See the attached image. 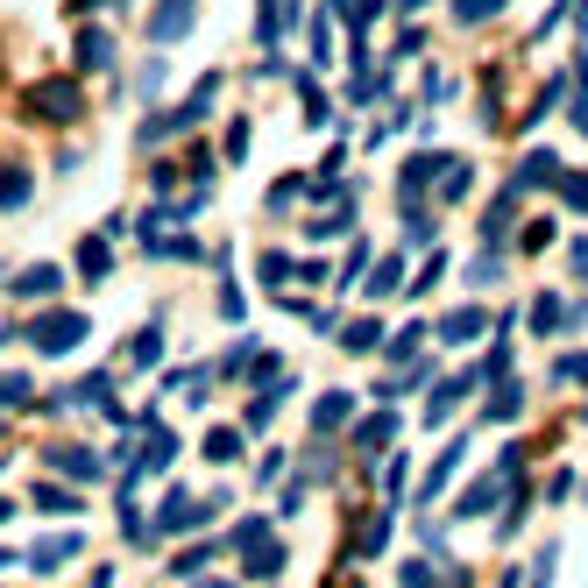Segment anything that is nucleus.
<instances>
[{"mask_svg":"<svg viewBox=\"0 0 588 588\" xmlns=\"http://www.w3.org/2000/svg\"><path fill=\"white\" fill-rule=\"evenodd\" d=\"M256 277H263V291H277V284H291V277H298V263H291V256H263V263H256Z\"/></svg>","mask_w":588,"mask_h":588,"instance_id":"obj_28","label":"nucleus"},{"mask_svg":"<svg viewBox=\"0 0 588 588\" xmlns=\"http://www.w3.org/2000/svg\"><path fill=\"white\" fill-rule=\"evenodd\" d=\"M241 156H248V121L227 128V163H241Z\"/></svg>","mask_w":588,"mask_h":588,"instance_id":"obj_38","label":"nucleus"},{"mask_svg":"<svg viewBox=\"0 0 588 588\" xmlns=\"http://www.w3.org/2000/svg\"><path fill=\"white\" fill-rule=\"evenodd\" d=\"M468 185H475L468 163H447V199H468Z\"/></svg>","mask_w":588,"mask_h":588,"instance_id":"obj_35","label":"nucleus"},{"mask_svg":"<svg viewBox=\"0 0 588 588\" xmlns=\"http://www.w3.org/2000/svg\"><path fill=\"white\" fill-rule=\"evenodd\" d=\"M503 15V0H454V22L461 29H475V22H496Z\"/></svg>","mask_w":588,"mask_h":588,"instance_id":"obj_27","label":"nucleus"},{"mask_svg":"<svg viewBox=\"0 0 588 588\" xmlns=\"http://www.w3.org/2000/svg\"><path fill=\"white\" fill-rule=\"evenodd\" d=\"M107 64H114L107 29H86V36H78V71H107Z\"/></svg>","mask_w":588,"mask_h":588,"instance_id":"obj_18","label":"nucleus"},{"mask_svg":"<svg viewBox=\"0 0 588 588\" xmlns=\"http://www.w3.org/2000/svg\"><path fill=\"white\" fill-rule=\"evenodd\" d=\"M277 475H284V454H277V447H270V454H263V461H256V482H263V489H270V482H277Z\"/></svg>","mask_w":588,"mask_h":588,"instance_id":"obj_39","label":"nucleus"},{"mask_svg":"<svg viewBox=\"0 0 588 588\" xmlns=\"http://www.w3.org/2000/svg\"><path fill=\"white\" fill-rule=\"evenodd\" d=\"M156 355H163V326H142L135 341H128V362H135V369H149Z\"/></svg>","mask_w":588,"mask_h":588,"instance_id":"obj_25","label":"nucleus"},{"mask_svg":"<svg viewBox=\"0 0 588 588\" xmlns=\"http://www.w3.org/2000/svg\"><path fill=\"white\" fill-rule=\"evenodd\" d=\"M390 440H397V411H369L362 426H355V447H362V454H383Z\"/></svg>","mask_w":588,"mask_h":588,"instance_id":"obj_11","label":"nucleus"},{"mask_svg":"<svg viewBox=\"0 0 588 588\" xmlns=\"http://www.w3.org/2000/svg\"><path fill=\"white\" fill-rule=\"evenodd\" d=\"M383 539H390V511H383V518H369V532L355 539V553H362V560H376V553H383Z\"/></svg>","mask_w":588,"mask_h":588,"instance_id":"obj_30","label":"nucleus"},{"mask_svg":"<svg viewBox=\"0 0 588 588\" xmlns=\"http://www.w3.org/2000/svg\"><path fill=\"white\" fill-rule=\"evenodd\" d=\"M107 270H114L107 234H86V241H78V277H107Z\"/></svg>","mask_w":588,"mask_h":588,"instance_id":"obj_17","label":"nucleus"},{"mask_svg":"<svg viewBox=\"0 0 588 588\" xmlns=\"http://www.w3.org/2000/svg\"><path fill=\"white\" fill-rule=\"evenodd\" d=\"M36 511H50V518H78V496L57 489V482H36Z\"/></svg>","mask_w":588,"mask_h":588,"instance_id":"obj_24","label":"nucleus"},{"mask_svg":"<svg viewBox=\"0 0 588 588\" xmlns=\"http://www.w3.org/2000/svg\"><path fill=\"white\" fill-rule=\"evenodd\" d=\"M489 319H496V312L461 305V312H447V319H440V341H482V333H489Z\"/></svg>","mask_w":588,"mask_h":588,"instance_id":"obj_9","label":"nucleus"},{"mask_svg":"<svg viewBox=\"0 0 588 588\" xmlns=\"http://www.w3.org/2000/svg\"><path fill=\"white\" fill-rule=\"evenodd\" d=\"M518 199H525V192L511 185V192H503V199H496V206L482 213V241H503V234H511V227H518Z\"/></svg>","mask_w":588,"mask_h":588,"instance_id":"obj_15","label":"nucleus"},{"mask_svg":"<svg viewBox=\"0 0 588 588\" xmlns=\"http://www.w3.org/2000/svg\"><path fill=\"white\" fill-rule=\"evenodd\" d=\"M518 404H525V390H518L511 376H503V383L489 390V404H482V418H489V426H511V418H518Z\"/></svg>","mask_w":588,"mask_h":588,"instance_id":"obj_16","label":"nucleus"},{"mask_svg":"<svg viewBox=\"0 0 588 588\" xmlns=\"http://www.w3.org/2000/svg\"><path fill=\"white\" fill-rule=\"evenodd\" d=\"M78 553H86V539H78V532H64V539L36 546V553H29V567H36V574H57V567H64V560H78Z\"/></svg>","mask_w":588,"mask_h":588,"instance_id":"obj_12","label":"nucleus"},{"mask_svg":"<svg viewBox=\"0 0 588 588\" xmlns=\"http://www.w3.org/2000/svg\"><path fill=\"white\" fill-rule=\"evenodd\" d=\"M312 64H333V22L312 15Z\"/></svg>","mask_w":588,"mask_h":588,"instance_id":"obj_31","label":"nucleus"},{"mask_svg":"<svg viewBox=\"0 0 588 588\" xmlns=\"http://www.w3.org/2000/svg\"><path fill=\"white\" fill-rule=\"evenodd\" d=\"M560 326H574L567 298H560V291H539V298H532V333H560Z\"/></svg>","mask_w":588,"mask_h":588,"instance_id":"obj_14","label":"nucleus"},{"mask_svg":"<svg viewBox=\"0 0 588 588\" xmlns=\"http://www.w3.org/2000/svg\"><path fill=\"white\" fill-rule=\"evenodd\" d=\"M29 114L36 121H78L86 114V86H78V78H43V86L29 93Z\"/></svg>","mask_w":588,"mask_h":588,"instance_id":"obj_3","label":"nucleus"},{"mask_svg":"<svg viewBox=\"0 0 588 588\" xmlns=\"http://www.w3.org/2000/svg\"><path fill=\"white\" fill-rule=\"evenodd\" d=\"M418 341H426V326H404L397 341H390V362H411V348H418Z\"/></svg>","mask_w":588,"mask_h":588,"instance_id":"obj_34","label":"nucleus"},{"mask_svg":"<svg viewBox=\"0 0 588 588\" xmlns=\"http://www.w3.org/2000/svg\"><path fill=\"white\" fill-rule=\"evenodd\" d=\"M22 397H29V376H0V411L22 404Z\"/></svg>","mask_w":588,"mask_h":588,"instance_id":"obj_37","label":"nucleus"},{"mask_svg":"<svg viewBox=\"0 0 588 588\" xmlns=\"http://www.w3.org/2000/svg\"><path fill=\"white\" fill-rule=\"evenodd\" d=\"M298 192H305V178H277L263 206H270V213H291V206H298Z\"/></svg>","mask_w":588,"mask_h":588,"instance_id":"obj_29","label":"nucleus"},{"mask_svg":"<svg viewBox=\"0 0 588 588\" xmlns=\"http://www.w3.org/2000/svg\"><path fill=\"white\" fill-rule=\"evenodd\" d=\"M142 241H149V256H163V263H206V248H199L185 227H156V220H142Z\"/></svg>","mask_w":588,"mask_h":588,"instance_id":"obj_6","label":"nucleus"},{"mask_svg":"<svg viewBox=\"0 0 588 588\" xmlns=\"http://www.w3.org/2000/svg\"><path fill=\"white\" fill-rule=\"evenodd\" d=\"M192 22H199V0H156V15H149V43H156V50H163V43H185Z\"/></svg>","mask_w":588,"mask_h":588,"instance_id":"obj_5","label":"nucleus"},{"mask_svg":"<svg viewBox=\"0 0 588 588\" xmlns=\"http://www.w3.org/2000/svg\"><path fill=\"white\" fill-rule=\"evenodd\" d=\"M560 199H567L574 213H588V178H581V171H567V178H560Z\"/></svg>","mask_w":588,"mask_h":588,"instance_id":"obj_32","label":"nucleus"},{"mask_svg":"<svg viewBox=\"0 0 588 588\" xmlns=\"http://www.w3.org/2000/svg\"><path fill=\"white\" fill-rule=\"evenodd\" d=\"M567 263H574V277L588 284V241H574V248H567Z\"/></svg>","mask_w":588,"mask_h":588,"instance_id":"obj_42","label":"nucleus"},{"mask_svg":"<svg viewBox=\"0 0 588 588\" xmlns=\"http://www.w3.org/2000/svg\"><path fill=\"white\" fill-rule=\"evenodd\" d=\"M390 291H404V256H383L369 270V298H390Z\"/></svg>","mask_w":588,"mask_h":588,"instance_id":"obj_22","label":"nucleus"},{"mask_svg":"<svg viewBox=\"0 0 588 588\" xmlns=\"http://www.w3.org/2000/svg\"><path fill=\"white\" fill-rule=\"evenodd\" d=\"M348 411H355L348 390H326V397L312 404V433H319V440H326V433H341V426H348Z\"/></svg>","mask_w":588,"mask_h":588,"instance_id":"obj_10","label":"nucleus"},{"mask_svg":"<svg viewBox=\"0 0 588 588\" xmlns=\"http://www.w3.org/2000/svg\"><path fill=\"white\" fill-rule=\"evenodd\" d=\"M206 461H220V468H227V461H241V433H234V426L206 433Z\"/></svg>","mask_w":588,"mask_h":588,"instance_id":"obj_26","label":"nucleus"},{"mask_svg":"<svg viewBox=\"0 0 588 588\" xmlns=\"http://www.w3.org/2000/svg\"><path fill=\"white\" fill-rule=\"evenodd\" d=\"M397 8H404V15H418V8H426V0H397Z\"/></svg>","mask_w":588,"mask_h":588,"instance_id":"obj_43","label":"nucleus"},{"mask_svg":"<svg viewBox=\"0 0 588 588\" xmlns=\"http://www.w3.org/2000/svg\"><path fill=\"white\" fill-rule=\"evenodd\" d=\"M71 8H93V0H71Z\"/></svg>","mask_w":588,"mask_h":588,"instance_id":"obj_46","label":"nucleus"},{"mask_svg":"<svg viewBox=\"0 0 588 588\" xmlns=\"http://www.w3.org/2000/svg\"><path fill=\"white\" fill-rule=\"evenodd\" d=\"M0 567H8V553H0Z\"/></svg>","mask_w":588,"mask_h":588,"instance_id":"obj_47","label":"nucleus"},{"mask_svg":"<svg viewBox=\"0 0 588 588\" xmlns=\"http://www.w3.org/2000/svg\"><path fill=\"white\" fill-rule=\"evenodd\" d=\"M22 206H29V171L8 163V171H0V213H22Z\"/></svg>","mask_w":588,"mask_h":588,"instance_id":"obj_20","label":"nucleus"},{"mask_svg":"<svg viewBox=\"0 0 588 588\" xmlns=\"http://www.w3.org/2000/svg\"><path fill=\"white\" fill-rule=\"evenodd\" d=\"M376 341H383V319H376V312H369V319H355V326H341V348H348V355H369Z\"/></svg>","mask_w":588,"mask_h":588,"instance_id":"obj_21","label":"nucleus"},{"mask_svg":"<svg viewBox=\"0 0 588 588\" xmlns=\"http://www.w3.org/2000/svg\"><path fill=\"white\" fill-rule=\"evenodd\" d=\"M454 468H461V440H454V447H440V461L426 468V482H418V496H426V503H433V496L447 489V475H454Z\"/></svg>","mask_w":588,"mask_h":588,"instance_id":"obj_19","label":"nucleus"},{"mask_svg":"<svg viewBox=\"0 0 588 588\" xmlns=\"http://www.w3.org/2000/svg\"><path fill=\"white\" fill-rule=\"evenodd\" d=\"M93 333V319L86 312H71V305H57V312H43V319H29V341H36V355H71L78 341Z\"/></svg>","mask_w":588,"mask_h":588,"instance_id":"obj_2","label":"nucleus"},{"mask_svg":"<svg viewBox=\"0 0 588 588\" xmlns=\"http://www.w3.org/2000/svg\"><path fill=\"white\" fill-rule=\"evenodd\" d=\"M291 29H298V0H256V43L263 50H277Z\"/></svg>","mask_w":588,"mask_h":588,"instance_id":"obj_7","label":"nucleus"},{"mask_svg":"<svg viewBox=\"0 0 588 588\" xmlns=\"http://www.w3.org/2000/svg\"><path fill=\"white\" fill-rule=\"evenodd\" d=\"M43 468H64V475H78V482H93V475H100V454H86V447H64V440H50V447H43Z\"/></svg>","mask_w":588,"mask_h":588,"instance_id":"obj_8","label":"nucleus"},{"mask_svg":"<svg viewBox=\"0 0 588 588\" xmlns=\"http://www.w3.org/2000/svg\"><path fill=\"white\" fill-rule=\"evenodd\" d=\"M397 581H404V588H433V567H426V560H411V567H404Z\"/></svg>","mask_w":588,"mask_h":588,"instance_id":"obj_40","label":"nucleus"},{"mask_svg":"<svg viewBox=\"0 0 588 588\" xmlns=\"http://www.w3.org/2000/svg\"><path fill=\"white\" fill-rule=\"evenodd\" d=\"M0 525H8V503H0Z\"/></svg>","mask_w":588,"mask_h":588,"instance_id":"obj_45","label":"nucleus"},{"mask_svg":"<svg viewBox=\"0 0 588 588\" xmlns=\"http://www.w3.org/2000/svg\"><path fill=\"white\" fill-rule=\"evenodd\" d=\"M503 489H518V482H511V475H482V482H475V489H468V496L454 503V511H461V518H482V511H489V503L503 496Z\"/></svg>","mask_w":588,"mask_h":588,"instance_id":"obj_13","label":"nucleus"},{"mask_svg":"<svg viewBox=\"0 0 588 588\" xmlns=\"http://www.w3.org/2000/svg\"><path fill=\"white\" fill-rule=\"evenodd\" d=\"M341 277L355 284V277H369V248H348V263H341Z\"/></svg>","mask_w":588,"mask_h":588,"instance_id":"obj_41","label":"nucleus"},{"mask_svg":"<svg viewBox=\"0 0 588 588\" xmlns=\"http://www.w3.org/2000/svg\"><path fill=\"white\" fill-rule=\"evenodd\" d=\"M192 588H234V581H192Z\"/></svg>","mask_w":588,"mask_h":588,"instance_id":"obj_44","label":"nucleus"},{"mask_svg":"<svg viewBox=\"0 0 588 588\" xmlns=\"http://www.w3.org/2000/svg\"><path fill=\"white\" fill-rule=\"evenodd\" d=\"M553 567H560V553H553V546H546V553H539V560H532V588H553Z\"/></svg>","mask_w":588,"mask_h":588,"instance_id":"obj_36","label":"nucleus"},{"mask_svg":"<svg viewBox=\"0 0 588 588\" xmlns=\"http://www.w3.org/2000/svg\"><path fill=\"white\" fill-rule=\"evenodd\" d=\"M57 284H64V270H50V263H36V270H22V277H15V291H22V298H50Z\"/></svg>","mask_w":588,"mask_h":588,"instance_id":"obj_23","label":"nucleus"},{"mask_svg":"<svg viewBox=\"0 0 588 588\" xmlns=\"http://www.w3.org/2000/svg\"><path fill=\"white\" fill-rule=\"evenodd\" d=\"M213 553H220V539H213V546H185V553H178V574H199Z\"/></svg>","mask_w":588,"mask_h":588,"instance_id":"obj_33","label":"nucleus"},{"mask_svg":"<svg viewBox=\"0 0 588 588\" xmlns=\"http://www.w3.org/2000/svg\"><path fill=\"white\" fill-rule=\"evenodd\" d=\"M213 93H220V78L206 71L199 86H192V100H185V107H171V114H149V121H142V149H156L163 135H185V128H199V121L213 114Z\"/></svg>","mask_w":588,"mask_h":588,"instance_id":"obj_1","label":"nucleus"},{"mask_svg":"<svg viewBox=\"0 0 588 588\" xmlns=\"http://www.w3.org/2000/svg\"><path fill=\"white\" fill-rule=\"evenodd\" d=\"M171 461H178V433H171V426H163V418H156V426L142 433V454H135V468H128V482L142 489L149 475H163V468H171Z\"/></svg>","mask_w":588,"mask_h":588,"instance_id":"obj_4","label":"nucleus"}]
</instances>
